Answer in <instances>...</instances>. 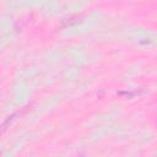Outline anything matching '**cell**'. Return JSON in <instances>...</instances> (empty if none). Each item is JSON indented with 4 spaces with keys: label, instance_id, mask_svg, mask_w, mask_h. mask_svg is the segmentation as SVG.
I'll return each instance as SVG.
<instances>
[{
    "label": "cell",
    "instance_id": "obj_1",
    "mask_svg": "<svg viewBox=\"0 0 157 157\" xmlns=\"http://www.w3.org/2000/svg\"><path fill=\"white\" fill-rule=\"evenodd\" d=\"M17 115H20V113H16V114H13V115L9 117V119H7V120H6V121L0 126V134H1V132H4V131L7 129V126H9V125H10V124L16 119V117H17Z\"/></svg>",
    "mask_w": 157,
    "mask_h": 157
}]
</instances>
